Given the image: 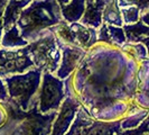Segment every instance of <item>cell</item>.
Instances as JSON below:
<instances>
[{
    "mask_svg": "<svg viewBox=\"0 0 149 135\" xmlns=\"http://www.w3.org/2000/svg\"><path fill=\"white\" fill-rule=\"evenodd\" d=\"M62 20L61 7L56 0H31L22 10L16 25L22 37L33 42Z\"/></svg>",
    "mask_w": 149,
    "mask_h": 135,
    "instance_id": "6da1fadb",
    "label": "cell"
},
{
    "mask_svg": "<svg viewBox=\"0 0 149 135\" xmlns=\"http://www.w3.org/2000/svg\"><path fill=\"white\" fill-rule=\"evenodd\" d=\"M42 75L43 72L38 69L31 68L24 73L3 78L9 96L8 103L15 105L22 110L30 109L37 103Z\"/></svg>",
    "mask_w": 149,
    "mask_h": 135,
    "instance_id": "7a4b0ae2",
    "label": "cell"
},
{
    "mask_svg": "<svg viewBox=\"0 0 149 135\" xmlns=\"http://www.w3.org/2000/svg\"><path fill=\"white\" fill-rule=\"evenodd\" d=\"M26 49L34 62V68L40 72H56L60 65L61 50L52 30L43 32L35 41L26 45Z\"/></svg>",
    "mask_w": 149,
    "mask_h": 135,
    "instance_id": "3957f363",
    "label": "cell"
},
{
    "mask_svg": "<svg viewBox=\"0 0 149 135\" xmlns=\"http://www.w3.org/2000/svg\"><path fill=\"white\" fill-rule=\"evenodd\" d=\"M54 33L56 38L62 43L76 45L84 50H89L97 44V28L83 25L80 22H66L62 20L60 24L48 28Z\"/></svg>",
    "mask_w": 149,
    "mask_h": 135,
    "instance_id": "277c9868",
    "label": "cell"
},
{
    "mask_svg": "<svg viewBox=\"0 0 149 135\" xmlns=\"http://www.w3.org/2000/svg\"><path fill=\"white\" fill-rule=\"evenodd\" d=\"M65 98L64 80L58 79L54 73L43 72L38 89L37 108L42 114L57 112Z\"/></svg>",
    "mask_w": 149,
    "mask_h": 135,
    "instance_id": "5b68a950",
    "label": "cell"
},
{
    "mask_svg": "<svg viewBox=\"0 0 149 135\" xmlns=\"http://www.w3.org/2000/svg\"><path fill=\"white\" fill-rule=\"evenodd\" d=\"M65 98L62 101L57 114L53 120L49 135H64L71 123L74 120L79 107L82 105L79 98L76 97L72 87V75L64 79Z\"/></svg>",
    "mask_w": 149,
    "mask_h": 135,
    "instance_id": "8992f818",
    "label": "cell"
},
{
    "mask_svg": "<svg viewBox=\"0 0 149 135\" xmlns=\"http://www.w3.org/2000/svg\"><path fill=\"white\" fill-rule=\"evenodd\" d=\"M34 68L26 46L19 49H0V78L24 73Z\"/></svg>",
    "mask_w": 149,
    "mask_h": 135,
    "instance_id": "52a82bcc",
    "label": "cell"
},
{
    "mask_svg": "<svg viewBox=\"0 0 149 135\" xmlns=\"http://www.w3.org/2000/svg\"><path fill=\"white\" fill-rule=\"evenodd\" d=\"M57 43H58L61 50V61L60 65L54 75L58 79L64 80L65 78L70 77L76 70V68L79 67L83 58L85 56L86 50H84L80 46H76V45L62 43L58 39H57Z\"/></svg>",
    "mask_w": 149,
    "mask_h": 135,
    "instance_id": "ba28073f",
    "label": "cell"
},
{
    "mask_svg": "<svg viewBox=\"0 0 149 135\" xmlns=\"http://www.w3.org/2000/svg\"><path fill=\"white\" fill-rule=\"evenodd\" d=\"M125 32L126 42L128 43H142L148 47L149 41V27L148 25L143 24L141 20H138L134 24L122 25Z\"/></svg>",
    "mask_w": 149,
    "mask_h": 135,
    "instance_id": "9c48e42d",
    "label": "cell"
},
{
    "mask_svg": "<svg viewBox=\"0 0 149 135\" xmlns=\"http://www.w3.org/2000/svg\"><path fill=\"white\" fill-rule=\"evenodd\" d=\"M120 120H99L94 122L88 128L84 129L82 135H121Z\"/></svg>",
    "mask_w": 149,
    "mask_h": 135,
    "instance_id": "30bf717a",
    "label": "cell"
},
{
    "mask_svg": "<svg viewBox=\"0 0 149 135\" xmlns=\"http://www.w3.org/2000/svg\"><path fill=\"white\" fill-rule=\"evenodd\" d=\"M147 117H148V109L141 108L132 101V104L126 112V114L120 118L121 129H130V128L137 127Z\"/></svg>",
    "mask_w": 149,
    "mask_h": 135,
    "instance_id": "8fae6325",
    "label": "cell"
},
{
    "mask_svg": "<svg viewBox=\"0 0 149 135\" xmlns=\"http://www.w3.org/2000/svg\"><path fill=\"white\" fill-rule=\"evenodd\" d=\"M94 122V118L90 115L89 110L85 106L81 105L79 107L74 120L71 123L64 135H82L85 128H88Z\"/></svg>",
    "mask_w": 149,
    "mask_h": 135,
    "instance_id": "7c38bea8",
    "label": "cell"
},
{
    "mask_svg": "<svg viewBox=\"0 0 149 135\" xmlns=\"http://www.w3.org/2000/svg\"><path fill=\"white\" fill-rule=\"evenodd\" d=\"M31 0H9L7 6L3 10V15L1 17L3 30L9 28L11 25H15L22 10L29 4Z\"/></svg>",
    "mask_w": 149,
    "mask_h": 135,
    "instance_id": "4fadbf2b",
    "label": "cell"
},
{
    "mask_svg": "<svg viewBox=\"0 0 149 135\" xmlns=\"http://www.w3.org/2000/svg\"><path fill=\"white\" fill-rule=\"evenodd\" d=\"M85 10V0H70L66 5L61 6V15L66 22H80Z\"/></svg>",
    "mask_w": 149,
    "mask_h": 135,
    "instance_id": "5bb4252c",
    "label": "cell"
},
{
    "mask_svg": "<svg viewBox=\"0 0 149 135\" xmlns=\"http://www.w3.org/2000/svg\"><path fill=\"white\" fill-rule=\"evenodd\" d=\"M28 41L22 37L17 25H11L9 28L3 30L1 36V47L3 49H19L28 45Z\"/></svg>",
    "mask_w": 149,
    "mask_h": 135,
    "instance_id": "9a60e30c",
    "label": "cell"
},
{
    "mask_svg": "<svg viewBox=\"0 0 149 135\" xmlns=\"http://www.w3.org/2000/svg\"><path fill=\"white\" fill-rule=\"evenodd\" d=\"M102 22L107 25H114L122 27V16L120 13V8L117 5V0H111L102 11Z\"/></svg>",
    "mask_w": 149,
    "mask_h": 135,
    "instance_id": "2e32d148",
    "label": "cell"
},
{
    "mask_svg": "<svg viewBox=\"0 0 149 135\" xmlns=\"http://www.w3.org/2000/svg\"><path fill=\"white\" fill-rule=\"evenodd\" d=\"M120 50L125 52L128 56L137 62H141L148 59V47L142 43H128L120 45Z\"/></svg>",
    "mask_w": 149,
    "mask_h": 135,
    "instance_id": "e0dca14e",
    "label": "cell"
},
{
    "mask_svg": "<svg viewBox=\"0 0 149 135\" xmlns=\"http://www.w3.org/2000/svg\"><path fill=\"white\" fill-rule=\"evenodd\" d=\"M137 88L138 91L148 92V59L139 62L137 71Z\"/></svg>",
    "mask_w": 149,
    "mask_h": 135,
    "instance_id": "ac0fdd59",
    "label": "cell"
},
{
    "mask_svg": "<svg viewBox=\"0 0 149 135\" xmlns=\"http://www.w3.org/2000/svg\"><path fill=\"white\" fill-rule=\"evenodd\" d=\"M120 13L122 16L123 25L134 24L138 20H140V10L137 6H129V7L120 8Z\"/></svg>",
    "mask_w": 149,
    "mask_h": 135,
    "instance_id": "d6986e66",
    "label": "cell"
},
{
    "mask_svg": "<svg viewBox=\"0 0 149 135\" xmlns=\"http://www.w3.org/2000/svg\"><path fill=\"white\" fill-rule=\"evenodd\" d=\"M107 26H108V32L113 44L120 46L126 43V36L122 27L114 26V25H107Z\"/></svg>",
    "mask_w": 149,
    "mask_h": 135,
    "instance_id": "ffe728a7",
    "label": "cell"
},
{
    "mask_svg": "<svg viewBox=\"0 0 149 135\" xmlns=\"http://www.w3.org/2000/svg\"><path fill=\"white\" fill-rule=\"evenodd\" d=\"M148 125L149 120L148 117L145 118L141 123L134 128H130V129H122L121 131V135H146L148 134Z\"/></svg>",
    "mask_w": 149,
    "mask_h": 135,
    "instance_id": "44dd1931",
    "label": "cell"
},
{
    "mask_svg": "<svg viewBox=\"0 0 149 135\" xmlns=\"http://www.w3.org/2000/svg\"><path fill=\"white\" fill-rule=\"evenodd\" d=\"M97 43H103L108 45H114L112 43L109 32H108V26L107 24L102 22L101 26L97 30Z\"/></svg>",
    "mask_w": 149,
    "mask_h": 135,
    "instance_id": "7402d4cb",
    "label": "cell"
},
{
    "mask_svg": "<svg viewBox=\"0 0 149 135\" xmlns=\"http://www.w3.org/2000/svg\"><path fill=\"white\" fill-rule=\"evenodd\" d=\"M136 105H138L141 108L148 109L149 106V99H148V92H141V91H137L132 99Z\"/></svg>",
    "mask_w": 149,
    "mask_h": 135,
    "instance_id": "603a6c76",
    "label": "cell"
},
{
    "mask_svg": "<svg viewBox=\"0 0 149 135\" xmlns=\"http://www.w3.org/2000/svg\"><path fill=\"white\" fill-rule=\"evenodd\" d=\"M8 90H7V86L3 81V79L0 78V103H6L8 101Z\"/></svg>",
    "mask_w": 149,
    "mask_h": 135,
    "instance_id": "cb8c5ba5",
    "label": "cell"
},
{
    "mask_svg": "<svg viewBox=\"0 0 149 135\" xmlns=\"http://www.w3.org/2000/svg\"><path fill=\"white\" fill-rule=\"evenodd\" d=\"M138 0H117V5L119 8L129 7V6H137Z\"/></svg>",
    "mask_w": 149,
    "mask_h": 135,
    "instance_id": "d4e9b609",
    "label": "cell"
},
{
    "mask_svg": "<svg viewBox=\"0 0 149 135\" xmlns=\"http://www.w3.org/2000/svg\"><path fill=\"white\" fill-rule=\"evenodd\" d=\"M8 1L9 0H0V19H1V17L3 15V10H5V8L7 6Z\"/></svg>",
    "mask_w": 149,
    "mask_h": 135,
    "instance_id": "484cf974",
    "label": "cell"
},
{
    "mask_svg": "<svg viewBox=\"0 0 149 135\" xmlns=\"http://www.w3.org/2000/svg\"><path fill=\"white\" fill-rule=\"evenodd\" d=\"M2 32H3V27H2V22L0 19V49H1V36H2Z\"/></svg>",
    "mask_w": 149,
    "mask_h": 135,
    "instance_id": "4316f807",
    "label": "cell"
},
{
    "mask_svg": "<svg viewBox=\"0 0 149 135\" xmlns=\"http://www.w3.org/2000/svg\"><path fill=\"white\" fill-rule=\"evenodd\" d=\"M56 1H57V4L60 5V7H61V6H64V5H66V4L68 2V1H70V0H56Z\"/></svg>",
    "mask_w": 149,
    "mask_h": 135,
    "instance_id": "83f0119b",
    "label": "cell"
},
{
    "mask_svg": "<svg viewBox=\"0 0 149 135\" xmlns=\"http://www.w3.org/2000/svg\"><path fill=\"white\" fill-rule=\"evenodd\" d=\"M146 135H148V134H146Z\"/></svg>",
    "mask_w": 149,
    "mask_h": 135,
    "instance_id": "f1b7e54d",
    "label": "cell"
}]
</instances>
